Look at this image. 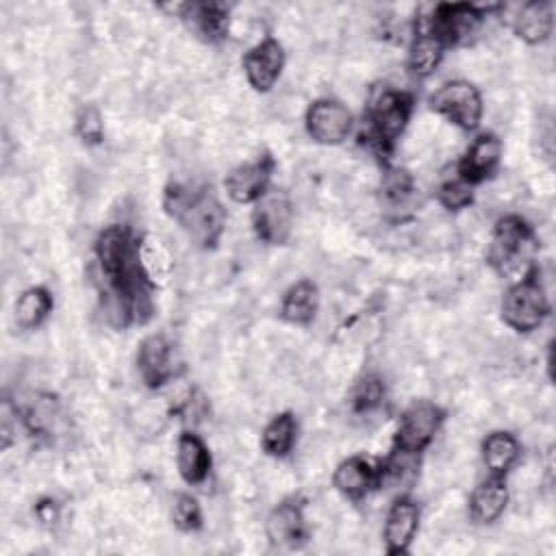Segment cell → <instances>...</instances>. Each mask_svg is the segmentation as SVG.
<instances>
[{
    "label": "cell",
    "instance_id": "cell-23",
    "mask_svg": "<svg viewBox=\"0 0 556 556\" xmlns=\"http://www.w3.org/2000/svg\"><path fill=\"white\" fill-rule=\"evenodd\" d=\"M480 452H482V463L489 476L506 478V473L517 465L521 456V445L513 432L493 430L491 434L484 437Z\"/></svg>",
    "mask_w": 556,
    "mask_h": 556
},
{
    "label": "cell",
    "instance_id": "cell-9",
    "mask_svg": "<svg viewBox=\"0 0 556 556\" xmlns=\"http://www.w3.org/2000/svg\"><path fill=\"white\" fill-rule=\"evenodd\" d=\"M252 228L267 245H285L293 230V206L285 191H267L252 208Z\"/></svg>",
    "mask_w": 556,
    "mask_h": 556
},
{
    "label": "cell",
    "instance_id": "cell-29",
    "mask_svg": "<svg viewBox=\"0 0 556 556\" xmlns=\"http://www.w3.org/2000/svg\"><path fill=\"white\" fill-rule=\"evenodd\" d=\"M172 521L180 532H198L204 523L202 506L191 493H178L172 502Z\"/></svg>",
    "mask_w": 556,
    "mask_h": 556
},
{
    "label": "cell",
    "instance_id": "cell-25",
    "mask_svg": "<svg viewBox=\"0 0 556 556\" xmlns=\"http://www.w3.org/2000/svg\"><path fill=\"white\" fill-rule=\"evenodd\" d=\"M298 441V419L291 410L274 415L261 432V447L271 458H287Z\"/></svg>",
    "mask_w": 556,
    "mask_h": 556
},
{
    "label": "cell",
    "instance_id": "cell-24",
    "mask_svg": "<svg viewBox=\"0 0 556 556\" xmlns=\"http://www.w3.org/2000/svg\"><path fill=\"white\" fill-rule=\"evenodd\" d=\"M52 308H54V300L46 287L41 285L28 287L17 295L13 304L15 326L22 330H35L50 317Z\"/></svg>",
    "mask_w": 556,
    "mask_h": 556
},
{
    "label": "cell",
    "instance_id": "cell-19",
    "mask_svg": "<svg viewBox=\"0 0 556 556\" xmlns=\"http://www.w3.org/2000/svg\"><path fill=\"white\" fill-rule=\"evenodd\" d=\"M508 24L523 43H528V46L543 43L549 39L552 28H554L552 2H547V0L526 2L515 9L513 17H508Z\"/></svg>",
    "mask_w": 556,
    "mask_h": 556
},
{
    "label": "cell",
    "instance_id": "cell-3",
    "mask_svg": "<svg viewBox=\"0 0 556 556\" xmlns=\"http://www.w3.org/2000/svg\"><path fill=\"white\" fill-rule=\"evenodd\" d=\"M536 235L532 226L521 215H504L495 222L489 245H486V263L500 276H513L521 271V276L534 267L536 252Z\"/></svg>",
    "mask_w": 556,
    "mask_h": 556
},
{
    "label": "cell",
    "instance_id": "cell-1",
    "mask_svg": "<svg viewBox=\"0 0 556 556\" xmlns=\"http://www.w3.org/2000/svg\"><path fill=\"white\" fill-rule=\"evenodd\" d=\"M163 208L200 248H215L226 230V208L206 185L169 182Z\"/></svg>",
    "mask_w": 556,
    "mask_h": 556
},
{
    "label": "cell",
    "instance_id": "cell-22",
    "mask_svg": "<svg viewBox=\"0 0 556 556\" xmlns=\"http://www.w3.org/2000/svg\"><path fill=\"white\" fill-rule=\"evenodd\" d=\"M445 50L447 48L430 30H426L421 24H415L413 39L408 43V59H406L408 72L415 78L432 76L439 70L445 56Z\"/></svg>",
    "mask_w": 556,
    "mask_h": 556
},
{
    "label": "cell",
    "instance_id": "cell-20",
    "mask_svg": "<svg viewBox=\"0 0 556 556\" xmlns=\"http://www.w3.org/2000/svg\"><path fill=\"white\" fill-rule=\"evenodd\" d=\"M508 506L506 478L489 476L469 495V517L480 526L495 523Z\"/></svg>",
    "mask_w": 556,
    "mask_h": 556
},
{
    "label": "cell",
    "instance_id": "cell-6",
    "mask_svg": "<svg viewBox=\"0 0 556 556\" xmlns=\"http://www.w3.org/2000/svg\"><path fill=\"white\" fill-rule=\"evenodd\" d=\"M486 9L469 2H443L432 9V13L421 24L430 30L445 48H456L469 43L484 22ZM419 24V22H417Z\"/></svg>",
    "mask_w": 556,
    "mask_h": 556
},
{
    "label": "cell",
    "instance_id": "cell-8",
    "mask_svg": "<svg viewBox=\"0 0 556 556\" xmlns=\"http://www.w3.org/2000/svg\"><path fill=\"white\" fill-rule=\"evenodd\" d=\"M354 126L350 109L332 98H319L308 104L304 113V128L308 137L319 146L343 143Z\"/></svg>",
    "mask_w": 556,
    "mask_h": 556
},
{
    "label": "cell",
    "instance_id": "cell-10",
    "mask_svg": "<svg viewBox=\"0 0 556 556\" xmlns=\"http://www.w3.org/2000/svg\"><path fill=\"white\" fill-rule=\"evenodd\" d=\"M285 63H287L285 48L276 37L261 39L258 43L248 48L241 56L245 80L258 93H267L276 87L285 70Z\"/></svg>",
    "mask_w": 556,
    "mask_h": 556
},
{
    "label": "cell",
    "instance_id": "cell-4",
    "mask_svg": "<svg viewBox=\"0 0 556 556\" xmlns=\"http://www.w3.org/2000/svg\"><path fill=\"white\" fill-rule=\"evenodd\" d=\"M502 319L515 332L536 330L549 315V298L541 282L539 267H530L519 280H515L502 298Z\"/></svg>",
    "mask_w": 556,
    "mask_h": 556
},
{
    "label": "cell",
    "instance_id": "cell-27",
    "mask_svg": "<svg viewBox=\"0 0 556 556\" xmlns=\"http://www.w3.org/2000/svg\"><path fill=\"white\" fill-rule=\"evenodd\" d=\"M384 397H387V389H384L382 378L376 376V374H365L354 384L352 395H350V404H352L354 413L371 415L384 404Z\"/></svg>",
    "mask_w": 556,
    "mask_h": 556
},
{
    "label": "cell",
    "instance_id": "cell-32",
    "mask_svg": "<svg viewBox=\"0 0 556 556\" xmlns=\"http://www.w3.org/2000/svg\"><path fill=\"white\" fill-rule=\"evenodd\" d=\"M35 515L37 519L43 523V526H54L59 521V504L52 500V497H41L37 504H35Z\"/></svg>",
    "mask_w": 556,
    "mask_h": 556
},
{
    "label": "cell",
    "instance_id": "cell-26",
    "mask_svg": "<svg viewBox=\"0 0 556 556\" xmlns=\"http://www.w3.org/2000/svg\"><path fill=\"white\" fill-rule=\"evenodd\" d=\"M139 256H141V265L148 274V278L152 280L154 287H161L167 282L174 261L169 256V250L152 235L141 237L139 239Z\"/></svg>",
    "mask_w": 556,
    "mask_h": 556
},
{
    "label": "cell",
    "instance_id": "cell-15",
    "mask_svg": "<svg viewBox=\"0 0 556 556\" xmlns=\"http://www.w3.org/2000/svg\"><path fill=\"white\" fill-rule=\"evenodd\" d=\"M137 369L148 389H161L176 376L174 348L161 332L148 334L137 348Z\"/></svg>",
    "mask_w": 556,
    "mask_h": 556
},
{
    "label": "cell",
    "instance_id": "cell-28",
    "mask_svg": "<svg viewBox=\"0 0 556 556\" xmlns=\"http://www.w3.org/2000/svg\"><path fill=\"white\" fill-rule=\"evenodd\" d=\"M415 193V180L404 167H389L380 182V195L389 208L406 206Z\"/></svg>",
    "mask_w": 556,
    "mask_h": 556
},
{
    "label": "cell",
    "instance_id": "cell-30",
    "mask_svg": "<svg viewBox=\"0 0 556 556\" xmlns=\"http://www.w3.org/2000/svg\"><path fill=\"white\" fill-rule=\"evenodd\" d=\"M437 202L447 211L469 208L473 202V187L458 176L443 180L437 189Z\"/></svg>",
    "mask_w": 556,
    "mask_h": 556
},
{
    "label": "cell",
    "instance_id": "cell-7",
    "mask_svg": "<svg viewBox=\"0 0 556 556\" xmlns=\"http://www.w3.org/2000/svg\"><path fill=\"white\" fill-rule=\"evenodd\" d=\"M430 109L460 130H476L482 122V96L469 80H447L430 96Z\"/></svg>",
    "mask_w": 556,
    "mask_h": 556
},
{
    "label": "cell",
    "instance_id": "cell-12",
    "mask_svg": "<svg viewBox=\"0 0 556 556\" xmlns=\"http://www.w3.org/2000/svg\"><path fill=\"white\" fill-rule=\"evenodd\" d=\"M332 486L350 502L365 500L371 491L380 489V460L356 454L341 460L332 473Z\"/></svg>",
    "mask_w": 556,
    "mask_h": 556
},
{
    "label": "cell",
    "instance_id": "cell-11",
    "mask_svg": "<svg viewBox=\"0 0 556 556\" xmlns=\"http://www.w3.org/2000/svg\"><path fill=\"white\" fill-rule=\"evenodd\" d=\"M274 167L276 161L269 152L256 156L254 161L232 167L224 178L226 195L235 204H254L269 191Z\"/></svg>",
    "mask_w": 556,
    "mask_h": 556
},
{
    "label": "cell",
    "instance_id": "cell-31",
    "mask_svg": "<svg viewBox=\"0 0 556 556\" xmlns=\"http://www.w3.org/2000/svg\"><path fill=\"white\" fill-rule=\"evenodd\" d=\"M74 130L80 137L83 143L87 146H98L104 139V119L102 113L93 106V104H85L78 113H76V122H74Z\"/></svg>",
    "mask_w": 556,
    "mask_h": 556
},
{
    "label": "cell",
    "instance_id": "cell-5",
    "mask_svg": "<svg viewBox=\"0 0 556 556\" xmlns=\"http://www.w3.org/2000/svg\"><path fill=\"white\" fill-rule=\"evenodd\" d=\"M445 421V410L428 400L413 402L397 421L393 434V452L417 456L434 441L437 432Z\"/></svg>",
    "mask_w": 556,
    "mask_h": 556
},
{
    "label": "cell",
    "instance_id": "cell-17",
    "mask_svg": "<svg viewBox=\"0 0 556 556\" xmlns=\"http://www.w3.org/2000/svg\"><path fill=\"white\" fill-rule=\"evenodd\" d=\"M502 161V141L493 132H480L456 165V176L471 187L489 180Z\"/></svg>",
    "mask_w": 556,
    "mask_h": 556
},
{
    "label": "cell",
    "instance_id": "cell-16",
    "mask_svg": "<svg viewBox=\"0 0 556 556\" xmlns=\"http://www.w3.org/2000/svg\"><path fill=\"white\" fill-rule=\"evenodd\" d=\"M187 28L206 43H219L230 30V9L222 2H185L174 7Z\"/></svg>",
    "mask_w": 556,
    "mask_h": 556
},
{
    "label": "cell",
    "instance_id": "cell-21",
    "mask_svg": "<svg viewBox=\"0 0 556 556\" xmlns=\"http://www.w3.org/2000/svg\"><path fill=\"white\" fill-rule=\"evenodd\" d=\"M319 313V289L313 280H295L282 295L280 317L291 326H311Z\"/></svg>",
    "mask_w": 556,
    "mask_h": 556
},
{
    "label": "cell",
    "instance_id": "cell-2",
    "mask_svg": "<svg viewBox=\"0 0 556 556\" xmlns=\"http://www.w3.org/2000/svg\"><path fill=\"white\" fill-rule=\"evenodd\" d=\"M415 111V98L406 89L378 87L367 104L363 119V141L380 159H389L397 139L404 135Z\"/></svg>",
    "mask_w": 556,
    "mask_h": 556
},
{
    "label": "cell",
    "instance_id": "cell-18",
    "mask_svg": "<svg viewBox=\"0 0 556 556\" xmlns=\"http://www.w3.org/2000/svg\"><path fill=\"white\" fill-rule=\"evenodd\" d=\"M213 467V458L208 445L193 430H182L176 439V469L178 476L191 484H204Z\"/></svg>",
    "mask_w": 556,
    "mask_h": 556
},
{
    "label": "cell",
    "instance_id": "cell-13",
    "mask_svg": "<svg viewBox=\"0 0 556 556\" xmlns=\"http://www.w3.org/2000/svg\"><path fill=\"white\" fill-rule=\"evenodd\" d=\"M265 534L271 545L298 549L308 539L306 517H304V500L287 497L278 506L271 508L265 521Z\"/></svg>",
    "mask_w": 556,
    "mask_h": 556
},
{
    "label": "cell",
    "instance_id": "cell-14",
    "mask_svg": "<svg viewBox=\"0 0 556 556\" xmlns=\"http://www.w3.org/2000/svg\"><path fill=\"white\" fill-rule=\"evenodd\" d=\"M419 519H421L419 506L410 495H397L393 500L382 528L384 552L389 556L406 554L410 549L419 530Z\"/></svg>",
    "mask_w": 556,
    "mask_h": 556
}]
</instances>
